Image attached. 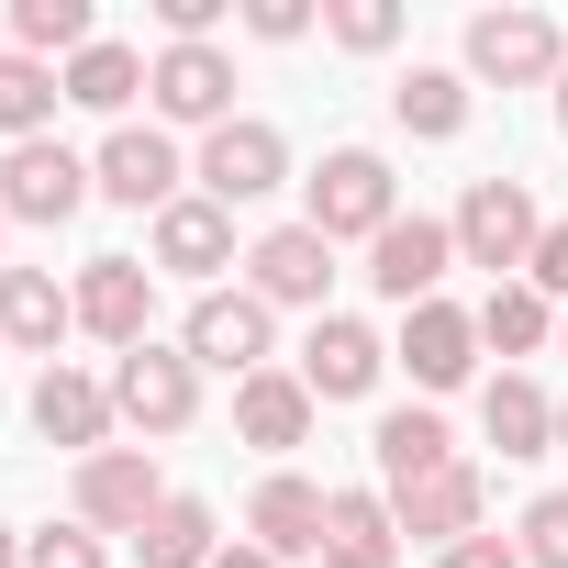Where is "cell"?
Returning <instances> with one entry per match:
<instances>
[{
  "mask_svg": "<svg viewBox=\"0 0 568 568\" xmlns=\"http://www.w3.org/2000/svg\"><path fill=\"white\" fill-rule=\"evenodd\" d=\"M302 190H313V212H302V223H313L324 245H346V234H368V245H379V234L402 223V179H390V156H368V145H335Z\"/></svg>",
  "mask_w": 568,
  "mask_h": 568,
  "instance_id": "6da1fadb",
  "label": "cell"
},
{
  "mask_svg": "<svg viewBox=\"0 0 568 568\" xmlns=\"http://www.w3.org/2000/svg\"><path fill=\"white\" fill-rule=\"evenodd\" d=\"M535 234H546V212H535L524 179H468V201H457V267H490V291H501V278L535 267Z\"/></svg>",
  "mask_w": 568,
  "mask_h": 568,
  "instance_id": "7a4b0ae2",
  "label": "cell"
},
{
  "mask_svg": "<svg viewBox=\"0 0 568 568\" xmlns=\"http://www.w3.org/2000/svg\"><path fill=\"white\" fill-rule=\"evenodd\" d=\"M190 413H201V368H190V346H134V357H112V424H134V435H190Z\"/></svg>",
  "mask_w": 568,
  "mask_h": 568,
  "instance_id": "3957f363",
  "label": "cell"
},
{
  "mask_svg": "<svg viewBox=\"0 0 568 568\" xmlns=\"http://www.w3.org/2000/svg\"><path fill=\"white\" fill-rule=\"evenodd\" d=\"M446 267H457V223L402 212V223L368 245V291H379V302H402V313H424V302H446Z\"/></svg>",
  "mask_w": 568,
  "mask_h": 568,
  "instance_id": "277c9868",
  "label": "cell"
},
{
  "mask_svg": "<svg viewBox=\"0 0 568 568\" xmlns=\"http://www.w3.org/2000/svg\"><path fill=\"white\" fill-rule=\"evenodd\" d=\"M90 201H101V179H90V156H68L57 134H34V145L0 156V212H12V223H68V212H90Z\"/></svg>",
  "mask_w": 568,
  "mask_h": 568,
  "instance_id": "5b68a950",
  "label": "cell"
},
{
  "mask_svg": "<svg viewBox=\"0 0 568 568\" xmlns=\"http://www.w3.org/2000/svg\"><path fill=\"white\" fill-rule=\"evenodd\" d=\"M468 79H490V90L568 79V34H557L546 12H479V23H468Z\"/></svg>",
  "mask_w": 568,
  "mask_h": 568,
  "instance_id": "8992f818",
  "label": "cell"
},
{
  "mask_svg": "<svg viewBox=\"0 0 568 568\" xmlns=\"http://www.w3.org/2000/svg\"><path fill=\"white\" fill-rule=\"evenodd\" d=\"M324 278H335V245H324L313 223H278V234L245 245V291H256L267 313H313V324H324Z\"/></svg>",
  "mask_w": 568,
  "mask_h": 568,
  "instance_id": "52a82bcc",
  "label": "cell"
},
{
  "mask_svg": "<svg viewBox=\"0 0 568 568\" xmlns=\"http://www.w3.org/2000/svg\"><path fill=\"white\" fill-rule=\"evenodd\" d=\"M267 324H278V313H267L256 291H201V302H190V335H179V346H190V368H223V379L245 390V379L267 368Z\"/></svg>",
  "mask_w": 568,
  "mask_h": 568,
  "instance_id": "ba28073f",
  "label": "cell"
},
{
  "mask_svg": "<svg viewBox=\"0 0 568 568\" xmlns=\"http://www.w3.org/2000/svg\"><path fill=\"white\" fill-rule=\"evenodd\" d=\"M190 179H201V201L234 212V201H267L278 179H291V145H278V123H245V112H234L223 134H201V168H190Z\"/></svg>",
  "mask_w": 568,
  "mask_h": 568,
  "instance_id": "9c48e42d",
  "label": "cell"
},
{
  "mask_svg": "<svg viewBox=\"0 0 568 568\" xmlns=\"http://www.w3.org/2000/svg\"><path fill=\"white\" fill-rule=\"evenodd\" d=\"M90 179H101V201H123V212H168L190 168H179V145H168L156 123H112L101 156H90Z\"/></svg>",
  "mask_w": 568,
  "mask_h": 568,
  "instance_id": "30bf717a",
  "label": "cell"
},
{
  "mask_svg": "<svg viewBox=\"0 0 568 568\" xmlns=\"http://www.w3.org/2000/svg\"><path fill=\"white\" fill-rule=\"evenodd\" d=\"M156 501H168V490H156V457H145V446L79 457V524H90V535H145Z\"/></svg>",
  "mask_w": 568,
  "mask_h": 568,
  "instance_id": "8fae6325",
  "label": "cell"
},
{
  "mask_svg": "<svg viewBox=\"0 0 568 568\" xmlns=\"http://www.w3.org/2000/svg\"><path fill=\"white\" fill-rule=\"evenodd\" d=\"M79 324L134 357L145 324H156V267H145V256H90V267H79Z\"/></svg>",
  "mask_w": 568,
  "mask_h": 568,
  "instance_id": "7c38bea8",
  "label": "cell"
},
{
  "mask_svg": "<svg viewBox=\"0 0 568 568\" xmlns=\"http://www.w3.org/2000/svg\"><path fill=\"white\" fill-rule=\"evenodd\" d=\"M145 90H156L168 123H201V134L234 123V57H223V45H168V57L145 68Z\"/></svg>",
  "mask_w": 568,
  "mask_h": 568,
  "instance_id": "4fadbf2b",
  "label": "cell"
},
{
  "mask_svg": "<svg viewBox=\"0 0 568 568\" xmlns=\"http://www.w3.org/2000/svg\"><path fill=\"white\" fill-rule=\"evenodd\" d=\"M379 368H390V346H379L357 313H324V324L302 335V390H313V402H368Z\"/></svg>",
  "mask_w": 568,
  "mask_h": 568,
  "instance_id": "5bb4252c",
  "label": "cell"
},
{
  "mask_svg": "<svg viewBox=\"0 0 568 568\" xmlns=\"http://www.w3.org/2000/svg\"><path fill=\"white\" fill-rule=\"evenodd\" d=\"M390 357L413 368V390H457V379L479 368V313L424 302V313H402V346H390Z\"/></svg>",
  "mask_w": 568,
  "mask_h": 568,
  "instance_id": "9a60e30c",
  "label": "cell"
},
{
  "mask_svg": "<svg viewBox=\"0 0 568 568\" xmlns=\"http://www.w3.org/2000/svg\"><path fill=\"white\" fill-rule=\"evenodd\" d=\"M34 435H45V446L101 457V446H112V379H90V368H68V357H57V368L34 379Z\"/></svg>",
  "mask_w": 568,
  "mask_h": 568,
  "instance_id": "2e32d148",
  "label": "cell"
},
{
  "mask_svg": "<svg viewBox=\"0 0 568 568\" xmlns=\"http://www.w3.org/2000/svg\"><path fill=\"white\" fill-rule=\"evenodd\" d=\"M368 457H379V479H390V501H402V490H424V479H446V468H457V435H446V413H435V402H402V413H379Z\"/></svg>",
  "mask_w": 568,
  "mask_h": 568,
  "instance_id": "e0dca14e",
  "label": "cell"
},
{
  "mask_svg": "<svg viewBox=\"0 0 568 568\" xmlns=\"http://www.w3.org/2000/svg\"><path fill=\"white\" fill-rule=\"evenodd\" d=\"M324 501H335V490H313L302 468L256 479V501H245V546H267V557H324Z\"/></svg>",
  "mask_w": 568,
  "mask_h": 568,
  "instance_id": "ac0fdd59",
  "label": "cell"
},
{
  "mask_svg": "<svg viewBox=\"0 0 568 568\" xmlns=\"http://www.w3.org/2000/svg\"><path fill=\"white\" fill-rule=\"evenodd\" d=\"M156 267H168V278H212V267H234V212L201 201V190H179V201L156 212Z\"/></svg>",
  "mask_w": 568,
  "mask_h": 568,
  "instance_id": "d6986e66",
  "label": "cell"
},
{
  "mask_svg": "<svg viewBox=\"0 0 568 568\" xmlns=\"http://www.w3.org/2000/svg\"><path fill=\"white\" fill-rule=\"evenodd\" d=\"M79 324V291H57L45 267H0V346H34L57 368V335Z\"/></svg>",
  "mask_w": 568,
  "mask_h": 568,
  "instance_id": "ffe728a7",
  "label": "cell"
},
{
  "mask_svg": "<svg viewBox=\"0 0 568 568\" xmlns=\"http://www.w3.org/2000/svg\"><path fill=\"white\" fill-rule=\"evenodd\" d=\"M390 513H402V535H413V546H457V535H479V513H490V479H479V468L457 457L446 479H424V490H402Z\"/></svg>",
  "mask_w": 568,
  "mask_h": 568,
  "instance_id": "44dd1931",
  "label": "cell"
},
{
  "mask_svg": "<svg viewBox=\"0 0 568 568\" xmlns=\"http://www.w3.org/2000/svg\"><path fill=\"white\" fill-rule=\"evenodd\" d=\"M390 557H402L390 490H335L324 501V568H390Z\"/></svg>",
  "mask_w": 568,
  "mask_h": 568,
  "instance_id": "7402d4cb",
  "label": "cell"
},
{
  "mask_svg": "<svg viewBox=\"0 0 568 568\" xmlns=\"http://www.w3.org/2000/svg\"><path fill=\"white\" fill-rule=\"evenodd\" d=\"M313 413H324V402L302 390V368H256V379L234 390V435H245V446H267V457H278V446H302V435H313Z\"/></svg>",
  "mask_w": 568,
  "mask_h": 568,
  "instance_id": "603a6c76",
  "label": "cell"
},
{
  "mask_svg": "<svg viewBox=\"0 0 568 568\" xmlns=\"http://www.w3.org/2000/svg\"><path fill=\"white\" fill-rule=\"evenodd\" d=\"M479 435H490L501 457H546V446H557V402H546L524 368H501V379L479 390Z\"/></svg>",
  "mask_w": 568,
  "mask_h": 568,
  "instance_id": "cb8c5ba5",
  "label": "cell"
},
{
  "mask_svg": "<svg viewBox=\"0 0 568 568\" xmlns=\"http://www.w3.org/2000/svg\"><path fill=\"white\" fill-rule=\"evenodd\" d=\"M134 557H145V568H212V557H223V524H212V501H190V490H168V501L145 513V535H134Z\"/></svg>",
  "mask_w": 568,
  "mask_h": 568,
  "instance_id": "d4e9b609",
  "label": "cell"
},
{
  "mask_svg": "<svg viewBox=\"0 0 568 568\" xmlns=\"http://www.w3.org/2000/svg\"><path fill=\"white\" fill-rule=\"evenodd\" d=\"M101 12L90 0H12V57H90Z\"/></svg>",
  "mask_w": 568,
  "mask_h": 568,
  "instance_id": "484cf974",
  "label": "cell"
},
{
  "mask_svg": "<svg viewBox=\"0 0 568 568\" xmlns=\"http://www.w3.org/2000/svg\"><path fill=\"white\" fill-rule=\"evenodd\" d=\"M557 335V302L535 291V278H501V291L479 302V346H501V357H535Z\"/></svg>",
  "mask_w": 568,
  "mask_h": 568,
  "instance_id": "4316f807",
  "label": "cell"
},
{
  "mask_svg": "<svg viewBox=\"0 0 568 568\" xmlns=\"http://www.w3.org/2000/svg\"><path fill=\"white\" fill-rule=\"evenodd\" d=\"M390 112H402V134L446 145V134H468V79H457V68H413V79L390 90Z\"/></svg>",
  "mask_w": 568,
  "mask_h": 568,
  "instance_id": "83f0119b",
  "label": "cell"
},
{
  "mask_svg": "<svg viewBox=\"0 0 568 568\" xmlns=\"http://www.w3.org/2000/svg\"><path fill=\"white\" fill-rule=\"evenodd\" d=\"M57 101H68V79L45 57H0V134H12V145H34L57 123Z\"/></svg>",
  "mask_w": 568,
  "mask_h": 568,
  "instance_id": "f1b7e54d",
  "label": "cell"
},
{
  "mask_svg": "<svg viewBox=\"0 0 568 568\" xmlns=\"http://www.w3.org/2000/svg\"><path fill=\"white\" fill-rule=\"evenodd\" d=\"M57 79H68V101H79V112H123V101H134V90H145V57H134V45H112V34H101V45H90V57H68V68H57Z\"/></svg>",
  "mask_w": 568,
  "mask_h": 568,
  "instance_id": "f546056e",
  "label": "cell"
},
{
  "mask_svg": "<svg viewBox=\"0 0 568 568\" xmlns=\"http://www.w3.org/2000/svg\"><path fill=\"white\" fill-rule=\"evenodd\" d=\"M324 23H335L346 57H390V45H402V0H335Z\"/></svg>",
  "mask_w": 568,
  "mask_h": 568,
  "instance_id": "4dcf8cb0",
  "label": "cell"
},
{
  "mask_svg": "<svg viewBox=\"0 0 568 568\" xmlns=\"http://www.w3.org/2000/svg\"><path fill=\"white\" fill-rule=\"evenodd\" d=\"M513 546H524V568H568V490H535Z\"/></svg>",
  "mask_w": 568,
  "mask_h": 568,
  "instance_id": "1f68e13d",
  "label": "cell"
},
{
  "mask_svg": "<svg viewBox=\"0 0 568 568\" xmlns=\"http://www.w3.org/2000/svg\"><path fill=\"white\" fill-rule=\"evenodd\" d=\"M23 568H112V557L90 524H45V535H23Z\"/></svg>",
  "mask_w": 568,
  "mask_h": 568,
  "instance_id": "d6a6232c",
  "label": "cell"
},
{
  "mask_svg": "<svg viewBox=\"0 0 568 568\" xmlns=\"http://www.w3.org/2000/svg\"><path fill=\"white\" fill-rule=\"evenodd\" d=\"M245 34L256 45H302L313 34V0H245Z\"/></svg>",
  "mask_w": 568,
  "mask_h": 568,
  "instance_id": "836d02e7",
  "label": "cell"
},
{
  "mask_svg": "<svg viewBox=\"0 0 568 568\" xmlns=\"http://www.w3.org/2000/svg\"><path fill=\"white\" fill-rule=\"evenodd\" d=\"M524 278H535L546 302H568V223H546V234H535V267H524Z\"/></svg>",
  "mask_w": 568,
  "mask_h": 568,
  "instance_id": "e575fe53",
  "label": "cell"
},
{
  "mask_svg": "<svg viewBox=\"0 0 568 568\" xmlns=\"http://www.w3.org/2000/svg\"><path fill=\"white\" fill-rule=\"evenodd\" d=\"M446 568H524V546L479 524V535H457V546H446Z\"/></svg>",
  "mask_w": 568,
  "mask_h": 568,
  "instance_id": "d590c367",
  "label": "cell"
},
{
  "mask_svg": "<svg viewBox=\"0 0 568 568\" xmlns=\"http://www.w3.org/2000/svg\"><path fill=\"white\" fill-rule=\"evenodd\" d=\"M212 568H278V557H267V546H223Z\"/></svg>",
  "mask_w": 568,
  "mask_h": 568,
  "instance_id": "8d00e7d4",
  "label": "cell"
},
{
  "mask_svg": "<svg viewBox=\"0 0 568 568\" xmlns=\"http://www.w3.org/2000/svg\"><path fill=\"white\" fill-rule=\"evenodd\" d=\"M0 568H23V535H12V524H0Z\"/></svg>",
  "mask_w": 568,
  "mask_h": 568,
  "instance_id": "74e56055",
  "label": "cell"
},
{
  "mask_svg": "<svg viewBox=\"0 0 568 568\" xmlns=\"http://www.w3.org/2000/svg\"><path fill=\"white\" fill-rule=\"evenodd\" d=\"M557 134H568V79H557Z\"/></svg>",
  "mask_w": 568,
  "mask_h": 568,
  "instance_id": "f35d334b",
  "label": "cell"
},
{
  "mask_svg": "<svg viewBox=\"0 0 568 568\" xmlns=\"http://www.w3.org/2000/svg\"><path fill=\"white\" fill-rule=\"evenodd\" d=\"M557 457H568V402H557Z\"/></svg>",
  "mask_w": 568,
  "mask_h": 568,
  "instance_id": "ab89813d",
  "label": "cell"
},
{
  "mask_svg": "<svg viewBox=\"0 0 568 568\" xmlns=\"http://www.w3.org/2000/svg\"><path fill=\"white\" fill-rule=\"evenodd\" d=\"M557 346H568V313H557Z\"/></svg>",
  "mask_w": 568,
  "mask_h": 568,
  "instance_id": "60d3db41",
  "label": "cell"
},
{
  "mask_svg": "<svg viewBox=\"0 0 568 568\" xmlns=\"http://www.w3.org/2000/svg\"><path fill=\"white\" fill-rule=\"evenodd\" d=\"M0 223H12V212H0Z\"/></svg>",
  "mask_w": 568,
  "mask_h": 568,
  "instance_id": "b9f144b4",
  "label": "cell"
}]
</instances>
